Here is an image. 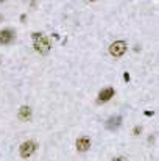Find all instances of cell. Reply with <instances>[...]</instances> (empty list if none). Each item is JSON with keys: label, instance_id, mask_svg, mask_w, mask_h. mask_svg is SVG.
Returning <instances> with one entry per match:
<instances>
[{"label": "cell", "instance_id": "obj_10", "mask_svg": "<svg viewBox=\"0 0 159 161\" xmlns=\"http://www.w3.org/2000/svg\"><path fill=\"white\" fill-rule=\"evenodd\" d=\"M141 132H142V128H141V127L137 125V127L134 128V135H141Z\"/></svg>", "mask_w": 159, "mask_h": 161}, {"label": "cell", "instance_id": "obj_14", "mask_svg": "<svg viewBox=\"0 0 159 161\" xmlns=\"http://www.w3.org/2000/svg\"><path fill=\"white\" fill-rule=\"evenodd\" d=\"M0 2H5V0H0Z\"/></svg>", "mask_w": 159, "mask_h": 161}, {"label": "cell", "instance_id": "obj_3", "mask_svg": "<svg viewBox=\"0 0 159 161\" xmlns=\"http://www.w3.org/2000/svg\"><path fill=\"white\" fill-rule=\"evenodd\" d=\"M125 52H127V42L125 41H114L109 45V53L112 56H116V58L125 55Z\"/></svg>", "mask_w": 159, "mask_h": 161}, {"label": "cell", "instance_id": "obj_5", "mask_svg": "<svg viewBox=\"0 0 159 161\" xmlns=\"http://www.w3.org/2000/svg\"><path fill=\"white\" fill-rule=\"evenodd\" d=\"M14 31L11 28H5L0 30V44H11L14 41Z\"/></svg>", "mask_w": 159, "mask_h": 161}, {"label": "cell", "instance_id": "obj_6", "mask_svg": "<svg viewBox=\"0 0 159 161\" xmlns=\"http://www.w3.org/2000/svg\"><path fill=\"white\" fill-rule=\"evenodd\" d=\"M89 147H91V139L87 138V136H80L78 139H77V150L78 152H87L89 150Z\"/></svg>", "mask_w": 159, "mask_h": 161}, {"label": "cell", "instance_id": "obj_13", "mask_svg": "<svg viewBox=\"0 0 159 161\" xmlns=\"http://www.w3.org/2000/svg\"><path fill=\"white\" fill-rule=\"evenodd\" d=\"M87 2H95V0H87Z\"/></svg>", "mask_w": 159, "mask_h": 161}, {"label": "cell", "instance_id": "obj_8", "mask_svg": "<svg viewBox=\"0 0 159 161\" xmlns=\"http://www.w3.org/2000/svg\"><path fill=\"white\" fill-rule=\"evenodd\" d=\"M17 117H19L20 121H28V119L31 117V108H30L28 105L20 106V110H19V113H17Z\"/></svg>", "mask_w": 159, "mask_h": 161}, {"label": "cell", "instance_id": "obj_9", "mask_svg": "<svg viewBox=\"0 0 159 161\" xmlns=\"http://www.w3.org/2000/svg\"><path fill=\"white\" fill-rule=\"evenodd\" d=\"M144 114H145V116H148V117H152V116L155 114V111H152V110H148V111H145Z\"/></svg>", "mask_w": 159, "mask_h": 161}, {"label": "cell", "instance_id": "obj_2", "mask_svg": "<svg viewBox=\"0 0 159 161\" xmlns=\"http://www.w3.org/2000/svg\"><path fill=\"white\" fill-rule=\"evenodd\" d=\"M36 149H37V144H36L34 141H25V143L20 144L19 153H20L22 158H30L31 155H34Z\"/></svg>", "mask_w": 159, "mask_h": 161}, {"label": "cell", "instance_id": "obj_7", "mask_svg": "<svg viewBox=\"0 0 159 161\" xmlns=\"http://www.w3.org/2000/svg\"><path fill=\"white\" fill-rule=\"evenodd\" d=\"M122 125V116H112L106 121V128L108 130H117Z\"/></svg>", "mask_w": 159, "mask_h": 161}, {"label": "cell", "instance_id": "obj_11", "mask_svg": "<svg viewBox=\"0 0 159 161\" xmlns=\"http://www.w3.org/2000/svg\"><path fill=\"white\" fill-rule=\"evenodd\" d=\"M123 78H125V81L128 83V81H130V74H128V72H125V74H123Z\"/></svg>", "mask_w": 159, "mask_h": 161}, {"label": "cell", "instance_id": "obj_4", "mask_svg": "<svg viewBox=\"0 0 159 161\" xmlns=\"http://www.w3.org/2000/svg\"><path fill=\"white\" fill-rule=\"evenodd\" d=\"M114 88H103L100 92H98V103H105V102H108V100H111L112 97H114Z\"/></svg>", "mask_w": 159, "mask_h": 161}, {"label": "cell", "instance_id": "obj_12", "mask_svg": "<svg viewBox=\"0 0 159 161\" xmlns=\"http://www.w3.org/2000/svg\"><path fill=\"white\" fill-rule=\"evenodd\" d=\"M112 161H125V158L123 157H117V158H114Z\"/></svg>", "mask_w": 159, "mask_h": 161}, {"label": "cell", "instance_id": "obj_1", "mask_svg": "<svg viewBox=\"0 0 159 161\" xmlns=\"http://www.w3.org/2000/svg\"><path fill=\"white\" fill-rule=\"evenodd\" d=\"M31 39H33V47H34L36 52H39L41 55H47L50 52L52 42L44 33H33Z\"/></svg>", "mask_w": 159, "mask_h": 161}]
</instances>
